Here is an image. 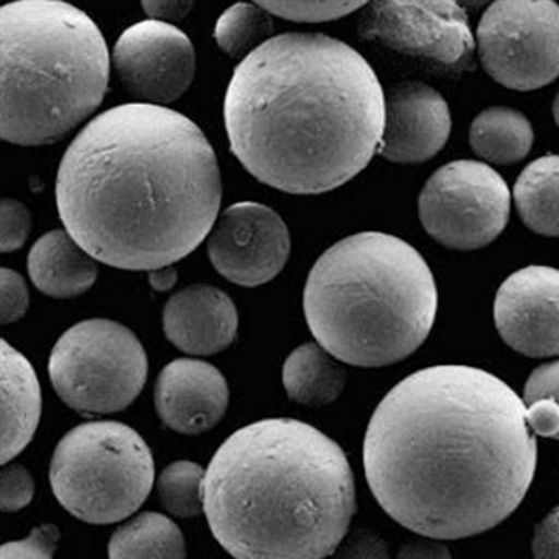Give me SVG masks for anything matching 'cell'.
<instances>
[{"mask_svg":"<svg viewBox=\"0 0 559 559\" xmlns=\"http://www.w3.org/2000/svg\"><path fill=\"white\" fill-rule=\"evenodd\" d=\"M34 479L21 464H8L0 474V508L4 513H15L33 502Z\"/></svg>","mask_w":559,"mask_h":559,"instance_id":"obj_27","label":"cell"},{"mask_svg":"<svg viewBox=\"0 0 559 559\" xmlns=\"http://www.w3.org/2000/svg\"><path fill=\"white\" fill-rule=\"evenodd\" d=\"M155 464L139 432L120 421H88L58 442L49 481L60 506L88 524H112L139 511Z\"/></svg>","mask_w":559,"mask_h":559,"instance_id":"obj_7","label":"cell"},{"mask_svg":"<svg viewBox=\"0 0 559 559\" xmlns=\"http://www.w3.org/2000/svg\"><path fill=\"white\" fill-rule=\"evenodd\" d=\"M532 552L535 559H559V508L535 527Z\"/></svg>","mask_w":559,"mask_h":559,"instance_id":"obj_34","label":"cell"},{"mask_svg":"<svg viewBox=\"0 0 559 559\" xmlns=\"http://www.w3.org/2000/svg\"><path fill=\"white\" fill-rule=\"evenodd\" d=\"M452 116L444 97L421 83H403L386 96V118L379 153L386 160L416 165L445 146Z\"/></svg>","mask_w":559,"mask_h":559,"instance_id":"obj_15","label":"cell"},{"mask_svg":"<svg viewBox=\"0 0 559 559\" xmlns=\"http://www.w3.org/2000/svg\"><path fill=\"white\" fill-rule=\"evenodd\" d=\"M397 559H453L452 552L439 539L424 537L407 543L397 554Z\"/></svg>","mask_w":559,"mask_h":559,"instance_id":"obj_35","label":"cell"},{"mask_svg":"<svg viewBox=\"0 0 559 559\" xmlns=\"http://www.w3.org/2000/svg\"><path fill=\"white\" fill-rule=\"evenodd\" d=\"M2 388V437L0 463L17 457L31 444L41 416V388L34 368L12 345L0 344Z\"/></svg>","mask_w":559,"mask_h":559,"instance_id":"obj_18","label":"cell"},{"mask_svg":"<svg viewBox=\"0 0 559 559\" xmlns=\"http://www.w3.org/2000/svg\"><path fill=\"white\" fill-rule=\"evenodd\" d=\"M112 64L131 96L165 107L178 102L191 86L197 55L191 39L178 26L146 20L121 34Z\"/></svg>","mask_w":559,"mask_h":559,"instance_id":"obj_13","label":"cell"},{"mask_svg":"<svg viewBox=\"0 0 559 559\" xmlns=\"http://www.w3.org/2000/svg\"><path fill=\"white\" fill-rule=\"evenodd\" d=\"M495 323L503 342L521 355H559L558 269L534 265L511 274L496 293Z\"/></svg>","mask_w":559,"mask_h":559,"instance_id":"obj_14","label":"cell"},{"mask_svg":"<svg viewBox=\"0 0 559 559\" xmlns=\"http://www.w3.org/2000/svg\"><path fill=\"white\" fill-rule=\"evenodd\" d=\"M358 33L440 70L455 73L474 64L476 38L452 0H377L362 8Z\"/></svg>","mask_w":559,"mask_h":559,"instance_id":"obj_11","label":"cell"},{"mask_svg":"<svg viewBox=\"0 0 559 559\" xmlns=\"http://www.w3.org/2000/svg\"><path fill=\"white\" fill-rule=\"evenodd\" d=\"M477 52L496 83L530 92L559 76V7L552 0H498L477 25Z\"/></svg>","mask_w":559,"mask_h":559,"instance_id":"obj_10","label":"cell"},{"mask_svg":"<svg viewBox=\"0 0 559 559\" xmlns=\"http://www.w3.org/2000/svg\"><path fill=\"white\" fill-rule=\"evenodd\" d=\"M142 8H144V12L147 13L150 20L168 23V21L181 20L187 13L191 12L192 2H176V0L150 2V0H144Z\"/></svg>","mask_w":559,"mask_h":559,"instance_id":"obj_36","label":"cell"},{"mask_svg":"<svg viewBox=\"0 0 559 559\" xmlns=\"http://www.w3.org/2000/svg\"><path fill=\"white\" fill-rule=\"evenodd\" d=\"M471 146L484 160L513 165L524 159L534 146V128L515 108H487L472 123Z\"/></svg>","mask_w":559,"mask_h":559,"instance_id":"obj_21","label":"cell"},{"mask_svg":"<svg viewBox=\"0 0 559 559\" xmlns=\"http://www.w3.org/2000/svg\"><path fill=\"white\" fill-rule=\"evenodd\" d=\"M31 234V213L17 200H2L0 205V250L13 252L25 245Z\"/></svg>","mask_w":559,"mask_h":559,"instance_id":"obj_28","label":"cell"},{"mask_svg":"<svg viewBox=\"0 0 559 559\" xmlns=\"http://www.w3.org/2000/svg\"><path fill=\"white\" fill-rule=\"evenodd\" d=\"M347 371L319 344H305L287 356L282 382L293 401L324 407L344 392Z\"/></svg>","mask_w":559,"mask_h":559,"instance_id":"obj_20","label":"cell"},{"mask_svg":"<svg viewBox=\"0 0 559 559\" xmlns=\"http://www.w3.org/2000/svg\"><path fill=\"white\" fill-rule=\"evenodd\" d=\"M526 421L535 435L559 439V407L554 401L539 400L526 405Z\"/></svg>","mask_w":559,"mask_h":559,"instance_id":"obj_33","label":"cell"},{"mask_svg":"<svg viewBox=\"0 0 559 559\" xmlns=\"http://www.w3.org/2000/svg\"><path fill=\"white\" fill-rule=\"evenodd\" d=\"M552 112H554V120H556V123H558V128H559V94H558V96H556V99H554Z\"/></svg>","mask_w":559,"mask_h":559,"instance_id":"obj_38","label":"cell"},{"mask_svg":"<svg viewBox=\"0 0 559 559\" xmlns=\"http://www.w3.org/2000/svg\"><path fill=\"white\" fill-rule=\"evenodd\" d=\"M228 382L211 364L178 358L155 384V408L166 427L181 435L210 431L228 411Z\"/></svg>","mask_w":559,"mask_h":559,"instance_id":"obj_16","label":"cell"},{"mask_svg":"<svg viewBox=\"0 0 559 559\" xmlns=\"http://www.w3.org/2000/svg\"><path fill=\"white\" fill-rule=\"evenodd\" d=\"M178 282V271L174 267L157 269L150 273V284L155 292H170Z\"/></svg>","mask_w":559,"mask_h":559,"instance_id":"obj_37","label":"cell"},{"mask_svg":"<svg viewBox=\"0 0 559 559\" xmlns=\"http://www.w3.org/2000/svg\"><path fill=\"white\" fill-rule=\"evenodd\" d=\"M49 377L58 397L76 413H120L146 384V350L128 326L88 319L52 347Z\"/></svg>","mask_w":559,"mask_h":559,"instance_id":"obj_8","label":"cell"},{"mask_svg":"<svg viewBox=\"0 0 559 559\" xmlns=\"http://www.w3.org/2000/svg\"><path fill=\"white\" fill-rule=\"evenodd\" d=\"M292 237L276 211L255 202L229 205L207 237L216 273L237 286L258 287L286 267Z\"/></svg>","mask_w":559,"mask_h":559,"instance_id":"obj_12","label":"cell"},{"mask_svg":"<svg viewBox=\"0 0 559 559\" xmlns=\"http://www.w3.org/2000/svg\"><path fill=\"white\" fill-rule=\"evenodd\" d=\"M58 537L57 526L44 524L36 527L25 540L4 543L0 548V559H52Z\"/></svg>","mask_w":559,"mask_h":559,"instance_id":"obj_29","label":"cell"},{"mask_svg":"<svg viewBox=\"0 0 559 559\" xmlns=\"http://www.w3.org/2000/svg\"><path fill=\"white\" fill-rule=\"evenodd\" d=\"M205 471L192 461H178L160 472L157 490L170 515L191 519L204 511Z\"/></svg>","mask_w":559,"mask_h":559,"instance_id":"obj_25","label":"cell"},{"mask_svg":"<svg viewBox=\"0 0 559 559\" xmlns=\"http://www.w3.org/2000/svg\"><path fill=\"white\" fill-rule=\"evenodd\" d=\"M427 234L452 250L487 247L508 226L511 192L506 179L479 160H453L432 174L419 194Z\"/></svg>","mask_w":559,"mask_h":559,"instance_id":"obj_9","label":"cell"},{"mask_svg":"<svg viewBox=\"0 0 559 559\" xmlns=\"http://www.w3.org/2000/svg\"><path fill=\"white\" fill-rule=\"evenodd\" d=\"M355 511V476L344 450L299 419L242 427L205 471L211 534L236 559L329 558Z\"/></svg>","mask_w":559,"mask_h":559,"instance_id":"obj_4","label":"cell"},{"mask_svg":"<svg viewBox=\"0 0 559 559\" xmlns=\"http://www.w3.org/2000/svg\"><path fill=\"white\" fill-rule=\"evenodd\" d=\"M183 534L159 513H142L118 527L108 543V559H185Z\"/></svg>","mask_w":559,"mask_h":559,"instance_id":"obj_23","label":"cell"},{"mask_svg":"<svg viewBox=\"0 0 559 559\" xmlns=\"http://www.w3.org/2000/svg\"><path fill=\"white\" fill-rule=\"evenodd\" d=\"M31 305V295L25 280L12 269L0 271V319L2 324L15 323L25 316Z\"/></svg>","mask_w":559,"mask_h":559,"instance_id":"obj_30","label":"cell"},{"mask_svg":"<svg viewBox=\"0 0 559 559\" xmlns=\"http://www.w3.org/2000/svg\"><path fill=\"white\" fill-rule=\"evenodd\" d=\"M336 559H390V550L379 535L369 530H356L337 547Z\"/></svg>","mask_w":559,"mask_h":559,"instance_id":"obj_31","label":"cell"},{"mask_svg":"<svg viewBox=\"0 0 559 559\" xmlns=\"http://www.w3.org/2000/svg\"><path fill=\"white\" fill-rule=\"evenodd\" d=\"M516 211L522 223L539 236L559 237V155L530 163L516 179Z\"/></svg>","mask_w":559,"mask_h":559,"instance_id":"obj_22","label":"cell"},{"mask_svg":"<svg viewBox=\"0 0 559 559\" xmlns=\"http://www.w3.org/2000/svg\"><path fill=\"white\" fill-rule=\"evenodd\" d=\"M110 57L88 15L60 0L0 10V134L17 146L52 144L96 112Z\"/></svg>","mask_w":559,"mask_h":559,"instance_id":"obj_6","label":"cell"},{"mask_svg":"<svg viewBox=\"0 0 559 559\" xmlns=\"http://www.w3.org/2000/svg\"><path fill=\"white\" fill-rule=\"evenodd\" d=\"M273 34L271 13L258 2H239L218 17L215 26L216 45L231 58H245L269 41Z\"/></svg>","mask_w":559,"mask_h":559,"instance_id":"obj_24","label":"cell"},{"mask_svg":"<svg viewBox=\"0 0 559 559\" xmlns=\"http://www.w3.org/2000/svg\"><path fill=\"white\" fill-rule=\"evenodd\" d=\"M223 200L215 150L173 108L128 103L84 126L58 166L66 231L94 260L157 271L210 237Z\"/></svg>","mask_w":559,"mask_h":559,"instance_id":"obj_2","label":"cell"},{"mask_svg":"<svg viewBox=\"0 0 559 559\" xmlns=\"http://www.w3.org/2000/svg\"><path fill=\"white\" fill-rule=\"evenodd\" d=\"M239 316L234 300L215 286L194 284L174 293L163 310V331L187 355L210 356L236 340Z\"/></svg>","mask_w":559,"mask_h":559,"instance_id":"obj_17","label":"cell"},{"mask_svg":"<svg viewBox=\"0 0 559 559\" xmlns=\"http://www.w3.org/2000/svg\"><path fill=\"white\" fill-rule=\"evenodd\" d=\"M386 96L368 60L324 34L274 36L237 66L224 99L229 150L276 191L323 194L381 146Z\"/></svg>","mask_w":559,"mask_h":559,"instance_id":"obj_3","label":"cell"},{"mask_svg":"<svg viewBox=\"0 0 559 559\" xmlns=\"http://www.w3.org/2000/svg\"><path fill=\"white\" fill-rule=\"evenodd\" d=\"M306 323L326 353L356 368L401 362L439 310L431 269L400 237L364 231L324 252L305 286Z\"/></svg>","mask_w":559,"mask_h":559,"instance_id":"obj_5","label":"cell"},{"mask_svg":"<svg viewBox=\"0 0 559 559\" xmlns=\"http://www.w3.org/2000/svg\"><path fill=\"white\" fill-rule=\"evenodd\" d=\"M96 261L66 229H52L34 242L26 267L34 286L44 295L71 299L96 284Z\"/></svg>","mask_w":559,"mask_h":559,"instance_id":"obj_19","label":"cell"},{"mask_svg":"<svg viewBox=\"0 0 559 559\" xmlns=\"http://www.w3.org/2000/svg\"><path fill=\"white\" fill-rule=\"evenodd\" d=\"M539 400L554 401L559 407V360L543 364L527 379L522 397L524 405H532L534 401Z\"/></svg>","mask_w":559,"mask_h":559,"instance_id":"obj_32","label":"cell"},{"mask_svg":"<svg viewBox=\"0 0 559 559\" xmlns=\"http://www.w3.org/2000/svg\"><path fill=\"white\" fill-rule=\"evenodd\" d=\"M265 12L295 23H326L340 20L356 10H362L366 2H258Z\"/></svg>","mask_w":559,"mask_h":559,"instance_id":"obj_26","label":"cell"},{"mask_svg":"<svg viewBox=\"0 0 559 559\" xmlns=\"http://www.w3.org/2000/svg\"><path fill=\"white\" fill-rule=\"evenodd\" d=\"M369 489L386 515L431 539L506 521L534 481L526 405L484 369L432 366L392 388L364 439Z\"/></svg>","mask_w":559,"mask_h":559,"instance_id":"obj_1","label":"cell"}]
</instances>
